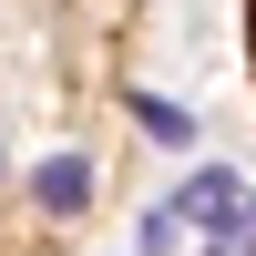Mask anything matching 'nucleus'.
<instances>
[{
  "instance_id": "nucleus-2",
  "label": "nucleus",
  "mask_w": 256,
  "mask_h": 256,
  "mask_svg": "<svg viewBox=\"0 0 256 256\" xmlns=\"http://www.w3.org/2000/svg\"><path fill=\"white\" fill-rule=\"evenodd\" d=\"M92 195H102L92 154H52V164H31V205H41V216H92Z\"/></svg>"
},
{
  "instance_id": "nucleus-3",
  "label": "nucleus",
  "mask_w": 256,
  "mask_h": 256,
  "mask_svg": "<svg viewBox=\"0 0 256 256\" xmlns=\"http://www.w3.org/2000/svg\"><path fill=\"white\" fill-rule=\"evenodd\" d=\"M144 113V134H164V144H195V113H184V102H134Z\"/></svg>"
},
{
  "instance_id": "nucleus-4",
  "label": "nucleus",
  "mask_w": 256,
  "mask_h": 256,
  "mask_svg": "<svg viewBox=\"0 0 256 256\" xmlns=\"http://www.w3.org/2000/svg\"><path fill=\"white\" fill-rule=\"evenodd\" d=\"M205 256H256V205H236V216L216 226V246H205Z\"/></svg>"
},
{
  "instance_id": "nucleus-1",
  "label": "nucleus",
  "mask_w": 256,
  "mask_h": 256,
  "mask_svg": "<svg viewBox=\"0 0 256 256\" xmlns=\"http://www.w3.org/2000/svg\"><path fill=\"white\" fill-rule=\"evenodd\" d=\"M246 205V184H236V164H195V174L174 184V195L154 205V216H144V246H174L184 226H226Z\"/></svg>"
}]
</instances>
